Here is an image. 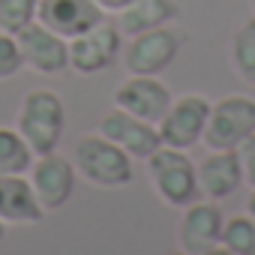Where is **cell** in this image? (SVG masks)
<instances>
[{
	"label": "cell",
	"mask_w": 255,
	"mask_h": 255,
	"mask_svg": "<svg viewBox=\"0 0 255 255\" xmlns=\"http://www.w3.org/2000/svg\"><path fill=\"white\" fill-rule=\"evenodd\" d=\"M15 129L24 135V141L30 144L33 156H45L54 153L60 147L63 129H66V108L63 99L54 90H30L21 105H18V126Z\"/></svg>",
	"instance_id": "cell-1"
},
{
	"label": "cell",
	"mask_w": 255,
	"mask_h": 255,
	"mask_svg": "<svg viewBox=\"0 0 255 255\" xmlns=\"http://www.w3.org/2000/svg\"><path fill=\"white\" fill-rule=\"evenodd\" d=\"M72 162L75 171L99 189H120L132 180V156L108 141L102 132L78 138L72 147Z\"/></svg>",
	"instance_id": "cell-2"
},
{
	"label": "cell",
	"mask_w": 255,
	"mask_h": 255,
	"mask_svg": "<svg viewBox=\"0 0 255 255\" xmlns=\"http://www.w3.org/2000/svg\"><path fill=\"white\" fill-rule=\"evenodd\" d=\"M147 177L153 183V192L168 204V207H189L192 201L201 198L198 189V171L186 150L177 147H159L156 153L147 156Z\"/></svg>",
	"instance_id": "cell-3"
},
{
	"label": "cell",
	"mask_w": 255,
	"mask_h": 255,
	"mask_svg": "<svg viewBox=\"0 0 255 255\" xmlns=\"http://www.w3.org/2000/svg\"><path fill=\"white\" fill-rule=\"evenodd\" d=\"M249 135H255V96L228 93L216 99L201 141L210 150H237Z\"/></svg>",
	"instance_id": "cell-4"
},
{
	"label": "cell",
	"mask_w": 255,
	"mask_h": 255,
	"mask_svg": "<svg viewBox=\"0 0 255 255\" xmlns=\"http://www.w3.org/2000/svg\"><path fill=\"white\" fill-rule=\"evenodd\" d=\"M210 108L213 102L201 93H183L177 99H171L165 117L156 123L159 126V138L165 147H177V150H189L204 138L207 120H210Z\"/></svg>",
	"instance_id": "cell-5"
},
{
	"label": "cell",
	"mask_w": 255,
	"mask_h": 255,
	"mask_svg": "<svg viewBox=\"0 0 255 255\" xmlns=\"http://www.w3.org/2000/svg\"><path fill=\"white\" fill-rule=\"evenodd\" d=\"M180 45L183 33L174 30L171 24L129 36V45L123 48V66L129 75H159L174 63Z\"/></svg>",
	"instance_id": "cell-6"
},
{
	"label": "cell",
	"mask_w": 255,
	"mask_h": 255,
	"mask_svg": "<svg viewBox=\"0 0 255 255\" xmlns=\"http://www.w3.org/2000/svg\"><path fill=\"white\" fill-rule=\"evenodd\" d=\"M75 177H78L75 162L60 156L57 150L33 159V165H30V186H33V192H36V198H39L45 213L60 210L72 198Z\"/></svg>",
	"instance_id": "cell-7"
},
{
	"label": "cell",
	"mask_w": 255,
	"mask_h": 255,
	"mask_svg": "<svg viewBox=\"0 0 255 255\" xmlns=\"http://www.w3.org/2000/svg\"><path fill=\"white\" fill-rule=\"evenodd\" d=\"M120 36L123 33L117 30V24L99 21L87 33L69 39V69H75L78 75L105 72L120 54Z\"/></svg>",
	"instance_id": "cell-8"
},
{
	"label": "cell",
	"mask_w": 255,
	"mask_h": 255,
	"mask_svg": "<svg viewBox=\"0 0 255 255\" xmlns=\"http://www.w3.org/2000/svg\"><path fill=\"white\" fill-rule=\"evenodd\" d=\"M99 132L108 141H114L120 150H126L132 159H147L150 153H156L162 147L159 126L123 111V108H114L99 120Z\"/></svg>",
	"instance_id": "cell-9"
},
{
	"label": "cell",
	"mask_w": 255,
	"mask_h": 255,
	"mask_svg": "<svg viewBox=\"0 0 255 255\" xmlns=\"http://www.w3.org/2000/svg\"><path fill=\"white\" fill-rule=\"evenodd\" d=\"M15 39H18L21 60L27 69H33L39 75H57V72L69 69V39L48 30L42 21L27 24L21 33H15Z\"/></svg>",
	"instance_id": "cell-10"
},
{
	"label": "cell",
	"mask_w": 255,
	"mask_h": 255,
	"mask_svg": "<svg viewBox=\"0 0 255 255\" xmlns=\"http://www.w3.org/2000/svg\"><path fill=\"white\" fill-rule=\"evenodd\" d=\"M171 105V90L159 75H129L114 90V108H123L147 123H159Z\"/></svg>",
	"instance_id": "cell-11"
},
{
	"label": "cell",
	"mask_w": 255,
	"mask_h": 255,
	"mask_svg": "<svg viewBox=\"0 0 255 255\" xmlns=\"http://www.w3.org/2000/svg\"><path fill=\"white\" fill-rule=\"evenodd\" d=\"M225 216L216 207V201H192L183 207V216L177 222V243L186 255H204L207 249L222 243Z\"/></svg>",
	"instance_id": "cell-12"
},
{
	"label": "cell",
	"mask_w": 255,
	"mask_h": 255,
	"mask_svg": "<svg viewBox=\"0 0 255 255\" xmlns=\"http://www.w3.org/2000/svg\"><path fill=\"white\" fill-rule=\"evenodd\" d=\"M36 21H42L63 39H75L105 21V9L96 0H39Z\"/></svg>",
	"instance_id": "cell-13"
},
{
	"label": "cell",
	"mask_w": 255,
	"mask_h": 255,
	"mask_svg": "<svg viewBox=\"0 0 255 255\" xmlns=\"http://www.w3.org/2000/svg\"><path fill=\"white\" fill-rule=\"evenodd\" d=\"M195 171H198V189L210 201L231 198L243 186V165L237 150H210V156H204L195 165Z\"/></svg>",
	"instance_id": "cell-14"
},
{
	"label": "cell",
	"mask_w": 255,
	"mask_h": 255,
	"mask_svg": "<svg viewBox=\"0 0 255 255\" xmlns=\"http://www.w3.org/2000/svg\"><path fill=\"white\" fill-rule=\"evenodd\" d=\"M0 219L6 225H36L45 210L24 174H0Z\"/></svg>",
	"instance_id": "cell-15"
},
{
	"label": "cell",
	"mask_w": 255,
	"mask_h": 255,
	"mask_svg": "<svg viewBox=\"0 0 255 255\" xmlns=\"http://www.w3.org/2000/svg\"><path fill=\"white\" fill-rule=\"evenodd\" d=\"M177 15H180L177 0H135L123 12H117V30L123 36H138L171 24Z\"/></svg>",
	"instance_id": "cell-16"
},
{
	"label": "cell",
	"mask_w": 255,
	"mask_h": 255,
	"mask_svg": "<svg viewBox=\"0 0 255 255\" xmlns=\"http://www.w3.org/2000/svg\"><path fill=\"white\" fill-rule=\"evenodd\" d=\"M33 159L36 156L24 135L12 126H0V174H27Z\"/></svg>",
	"instance_id": "cell-17"
},
{
	"label": "cell",
	"mask_w": 255,
	"mask_h": 255,
	"mask_svg": "<svg viewBox=\"0 0 255 255\" xmlns=\"http://www.w3.org/2000/svg\"><path fill=\"white\" fill-rule=\"evenodd\" d=\"M231 66L246 84H255V15L246 18L231 36Z\"/></svg>",
	"instance_id": "cell-18"
},
{
	"label": "cell",
	"mask_w": 255,
	"mask_h": 255,
	"mask_svg": "<svg viewBox=\"0 0 255 255\" xmlns=\"http://www.w3.org/2000/svg\"><path fill=\"white\" fill-rule=\"evenodd\" d=\"M222 246L231 249L234 255H255V216L252 213H240V216L225 219Z\"/></svg>",
	"instance_id": "cell-19"
},
{
	"label": "cell",
	"mask_w": 255,
	"mask_h": 255,
	"mask_svg": "<svg viewBox=\"0 0 255 255\" xmlns=\"http://www.w3.org/2000/svg\"><path fill=\"white\" fill-rule=\"evenodd\" d=\"M39 0H0V27L6 33H21L36 21Z\"/></svg>",
	"instance_id": "cell-20"
},
{
	"label": "cell",
	"mask_w": 255,
	"mask_h": 255,
	"mask_svg": "<svg viewBox=\"0 0 255 255\" xmlns=\"http://www.w3.org/2000/svg\"><path fill=\"white\" fill-rule=\"evenodd\" d=\"M21 69H24V60H21V48H18L15 33H6L0 27V81L18 75Z\"/></svg>",
	"instance_id": "cell-21"
},
{
	"label": "cell",
	"mask_w": 255,
	"mask_h": 255,
	"mask_svg": "<svg viewBox=\"0 0 255 255\" xmlns=\"http://www.w3.org/2000/svg\"><path fill=\"white\" fill-rule=\"evenodd\" d=\"M240 165H243V183L255 189V135H249L240 147H237Z\"/></svg>",
	"instance_id": "cell-22"
},
{
	"label": "cell",
	"mask_w": 255,
	"mask_h": 255,
	"mask_svg": "<svg viewBox=\"0 0 255 255\" xmlns=\"http://www.w3.org/2000/svg\"><path fill=\"white\" fill-rule=\"evenodd\" d=\"M96 3H99L105 12H123L129 3H135V0H96Z\"/></svg>",
	"instance_id": "cell-23"
},
{
	"label": "cell",
	"mask_w": 255,
	"mask_h": 255,
	"mask_svg": "<svg viewBox=\"0 0 255 255\" xmlns=\"http://www.w3.org/2000/svg\"><path fill=\"white\" fill-rule=\"evenodd\" d=\"M204 255H234V252H231V249H225V246L219 243V246H213V249H207Z\"/></svg>",
	"instance_id": "cell-24"
},
{
	"label": "cell",
	"mask_w": 255,
	"mask_h": 255,
	"mask_svg": "<svg viewBox=\"0 0 255 255\" xmlns=\"http://www.w3.org/2000/svg\"><path fill=\"white\" fill-rule=\"evenodd\" d=\"M246 213H252L255 216V189L249 192V198H246Z\"/></svg>",
	"instance_id": "cell-25"
},
{
	"label": "cell",
	"mask_w": 255,
	"mask_h": 255,
	"mask_svg": "<svg viewBox=\"0 0 255 255\" xmlns=\"http://www.w3.org/2000/svg\"><path fill=\"white\" fill-rule=\"evenodd\" d=\"M3 234H6V222L0 219V240H3Z\"/></svg>",
	"instance_id": "cell-26"
},
{
	"label": "cell",
	"mask_w": 255,
	"mask_h": 255,
	"mask_svg": "<svg viewBox=\"0 0 255 255\" xmlns=\"http://www.w3.org/2000/svg\"><path fill=\"white\" fill-rule=\"evenodd\" d=\"M168 255H186V252H183V249H177V252H168Z\"/></svg>",
	"instance_id": "cell-27"
},
{
	"label": "cell",
	"mask_w": 255,
	"mask_h": 255,
	"mask_svg": "<svg viewBox=\"0 0 255 255\" xmlns=\"http://www.w3.org/2000/svg\"><path fill=\"white\" fill-rule=\"evenodd\" d=\"M252 6H255V0H252Z\"/></svg>",
	"instance_id": "cell-28"
}]
</instances>
